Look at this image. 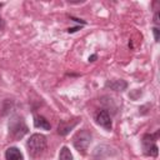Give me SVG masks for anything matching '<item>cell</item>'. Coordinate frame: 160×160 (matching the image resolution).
Masks as SVG:
<instances>
[{
  "instance_id": "cell-4",
  "label": "cell",
  "mask_w": 160,
  "mask_h": 160,
  "mask_svg": "<svg viewBox=\"0 0 160 160\" xmlns=\"http://www.w3.org/2000/svg\"><path fill=\"white\" fill-rule=\"evenodd\" d=\"M158 136L156 135H144L142 138V150H144V154L148 155V156H158V146L155 144V138Z\"/></svg>"
},
{
  "instance_id": "cell-8",
  "label": "cell",
  "mask_w": 160,
  "mask_h": 160,
  "mask_svg": "<svg viewBox=\"0 0 160 160\" xmlns=\"http://www.w3.org/2000/svg\"><path fill=\"white\" fill-rule=\"evenodd\" d=\"M76 125V121L75 122H72V124H65V122H60L59 124V126H58V132L60 134V135H66L74 126Z\"/></svg>"
},
{
  "instance_id": "cell-7",
  "label": "cell",
  "mask_w": 160,
  "mask_h": 160,
  "mask_svg": "<svg viewBox=\"0 0 160 160\" xmlns=\"http://www.w3.org/2000/svg\"><path fill=\"white\" fill-rule=\"evenodd\" d=\"M6 160H22V155L18 148H9L5 151Z\"/></svg>"
},
{
  "instance_id": "cell-12",
  "label": "cell",
  "mask_w": 160,
  "mask_h": 160,
  "mask_svg": "<svg viewBox=\"0 0 160 160\" xmlns=\"http://www.w3.org/2000/svg\"><path fill=\"white\" fill-rule=\"evenodd\" d=\"M154 21H155V24H159V21H160V20H159V12L155 14V16H154Z\"/></svg>"
},
{
  "instance_id": "cell-14",
  "label": "cell",
  "mask_w": 160,
  "mask_h": 160,
  "mask_svg": "<svg viewBox=\"0 0 160 160\" xmlns=\"http://www.w3.org/2000/svg\"><path fill=\"white\" fill-rule=\"evenodd\" d=\"M1 24H2V20H1V18H0V28H1Z\"/></svg>"
},
{
  "instance_id": "cell-6",
  "label": "cell",
  "mask_w": 160,
  "mask_h": 160,
  "mask_svg": "<svg viewBox=\"0 0 160 160\" xmlns=\"http://www.w3.org/2000/svg\"><path fill=\"white\" fill-rule=\"evenodd\" d=\"M34 126L38 128V129L39 128L44 129V130H50V128H51L50 122L44 116H41V115H35L34 116Z\"/></svg>"
},
{
  "instance_id": "cell-5",
  "label": "cell",
  "mask_w": 160,
  "mask_h": 160,
  "mask_svg": "<svg viewBox=\"0 0 160 160\" xmlns=\"http://www.w3.org/2000/svg\"><path fill=\"white\" fill-rule=\"evenodd\" d=\"M95 120H96V122L100 125V126H102L105 130H111L112 129V122H111V119H110V115H109V112L106 111V110H100V111H98L96 112V115H95Z\"/></svg>"
},
{
  "instance_id": "cell-2",
  "label": "cell",
  "mask_w": 160,
  "mask_h": 160,
  "mask_svg": "<svg viewBox=\"0 0 160 160\" xmlns=\"http://www.w3.org/2000/svg\"><path fill=\"white\" fill-rule=\"evenodd\" d=\"M28 132V126L22 118L14 116L9 122V134L12 139H21Z\"/></svg>"
},
{
  "instance_id": "cell-10",
  "label": "cell",
  "mask_w": 160,
  "mask_h": 160,
  "mask_svg": "<svg viewBox=\"0 0 160 160\" xmlns=\"http://www.w3.org/2000/svg\"><path fill=\"white\" fill-rule=\"evenodd\" d=\"M108 86H110L111 89L116 90V91H121L126 88V82L122 81V80H115V81H111V82H108L106 84Z\"/></svg>"
},
{
  "instance_id": "cell-3",
  "label": "cell",
  "mask_w": 160,
  "mask_h": 160,
  "mask_svg": "<svg viewBox=\"0 0 160 160\" xmlns=\"http://www.w3.org/2000/svg\"><path fill=\"white\" fill-rule=\"evenodd\" d=\"M90 141H91V135H90V132H89L88 130H85V129L78 131V132L74 135V138H72V142H74L75 149H76L79 152H81V154H85V152H86Z\"/></svg>"
},
{
  "instance_id": "cell-9",
  "label": "cell",
  "mask_w": 160,
  "mask_h": 160,
  "mask_svg": "<svg viewBox=\"0 0 160 160\" xmlns=\"http://www.w3.org/2000/svg\"><path fill=\"white\" fill-rule=\"evenodd\" d=\"M59 160H74L72 154L68 146H62L59 152Z\"/></svg>"
},
{
  "instance_id": "cell-1",
  "label": "cell",
  "mask_w": 160,
  "mask_h": 160,
  "mask_svg": "<svg viewBox=\"0 0 160 160\" xmlns=\"http://www.w3.org/2000/svg\"><path fill=\"white\" fill-rule=\"evenodd\" d=\"M26 149L31 159H38L46 150V138L42 134H32L26 141Z\"/></svg>"
},
{
  "instance_id": "cell-11",
  "label": "cell",
  "mask_w": 160,
  "mask_h": 160,
  "mask_svg": "<svg viewBox=\"0 0 160 160\" xmlns=\"http://www.w3.org/2000/svg\"><path fill=\"white\" fill-rule=\"evenodd\" d=\"M152 32H154V36H155V41H159V28H152Z\"/></svg>"
},
{
  "instance_id": "cell-13",
  "label": "cell",
  "mask_w": 160,
  "mask_h": 160,
  "mask_svg": "<svg viewBox=\"0 0 160 160\" xmlns=\"http://www.w3.org/2000/svg\"><path fill=\"white\" fill-rule=\"evenodd\" d=\"M95 59H96V55H92V56H90V58H89V61H94Z\"/></svg>"
}]
</instances>
